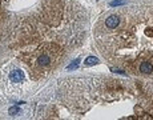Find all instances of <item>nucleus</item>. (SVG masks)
I'll return each mask as SVG.
<instances>
[{"instance_id":"obj_1","label":"nucleus","mask_w":153,"mask_h":120,"mask_svg":"<svg viewBox=\"0 0 153 120\" xmlns=\"http://www.w3.org/2000/svg\"><path fill=\"white\" fill-rule=\"evenodd\" d=\"M10 79L12 83H22V81L24 80V74H23V71H20V69H13L10 74Z\"/></svg>"},{"instance_id":"obj_2","label":"nucleus","mask_w":153,"mask_h":120,"mask_svg":"<svg viewBox=\"0 0 153 120\" xmlns=\"http://www.w3.org/2000/svg\"><path fill=\"white\" fill-rule=\"evenodd\" d=\"M119 23H120L119 16H116V15H111L105 20V25H107L108 28H116L117 25H119Z\"/></svg>"},{"instance_id":"obj_3","label":"nucleus","mask_w":153,"mask_h":120,"mask_svg":"<svg viewBox=\"0 0 153 120\" xmlns=\"http://www.w3.org/2000/svg\"><path fill=\"white\" fill-rule=\"evenodd\" d=\"M140 71L143 72V74H152L153 72V66L149 61H143L140 66Z\"/></svg>"},{"instance_id":"obj_4","label":"nucleus","mask_w":153,"mask_h":120,"mask_svg":"<svg viewBox=\"0 0 153 120\" xmlns=\"http://www.w3.org/2000/svg\"><path fill=\"white\" fill-rule=\"evenodd\" d=\"M97 63H99V59L95 56H89L85 59V64L87 66H93V64H97Z\"/></svg>"},{"instance_id":"obj_5","label":"nucleus","mask_w":153,"mask_h":120,"mask_svg":"<svg viewBox=\"0 0 153 120\" xmlns=\"http://www.w3.org/2000/svg\"><path fill=\"white\" fill-rule=\"evenodd\" d=\"M79 64H80V60H79V59L75 60L72 64H69V66H68V69H76L79 67Z\"/></svg>"},{"instance_id":"obj_6","label":"nucleus","mask_w":153,"mask_h":120,"mask_svg":"<svg viewBox=\"0 0 153 120\" xmlns=\"http://www.w3.org/2000/svg\"><path fill=\"white\" fill-rule=\"evenodd\" d=\"M16 113H20V108L19 107H12L10 108V115H16Z\"/></svg>"},{"instance_id":"obj_7","label":"nucleus","mask_w":153,"mask_h":120,"mask_svg":"<svg viewBox=\"0 0 153 120\" xmlns=\"http://www.w3.org/2000/svg\"><path fill=\"white\" fill-rule=\"evenodd\" d=\"M124 0H113V1H111V5L112 7H116V5H121V4H124Z\"/></svg>"}]
</instances>
